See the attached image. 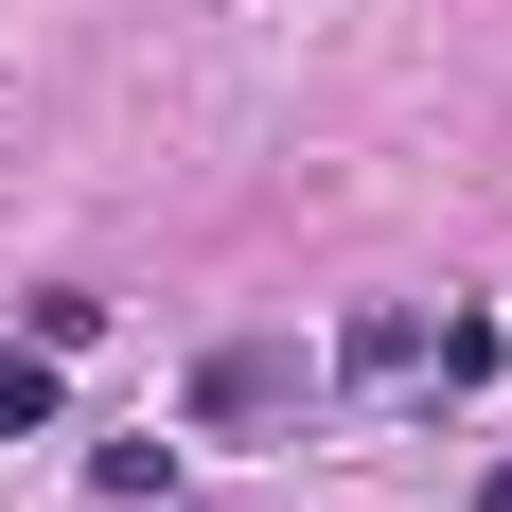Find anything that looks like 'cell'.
I'll list each match as a JSON object with an SVG mask.
<instances>
[{"mask_svg": "<svg viewBox=\"0 0 512 512\" xmlns=\"http://www.w3.org/2000/svg\"><path fill=\"white\" fill-rule=\"evenodd\" d=\"M318 371H301V336H230V354L195 371V424H265V407H301Z\"/></svg>", "mask_w": 512, "mask_h": 512, "instance_id": "cell-1", "label": "cell"}, {"mask_svg": "<svg viewBox=\"0 0 512 512\" xmlns=\"http://www.w3.org/2000/svg\"><path fill=\"white\" fill-rule=\"evenodd\" d=\"M336 371H371V389H389V371H424V301H371L354 336H336Z\"/></svg>", "mask_w": 512, "mask_h": 512, "instance_id": "cell-2", "label": "cell"}, {"mask_svg": "<svg viewBox=\"0 0 512 512\" xmlns=\"http://www.w3.org/2000/svg\"><path fill=\"white\" fill-rule=\"evenodd\" d=\"M18 336H36V354L71 371V354H89V336H106V301H89V283H36V318H18Z\"/></svg>", "mask_w": 512, "mask_h": 512, "instance_id": "cell-3", "label": "cell"}, {"mask_svg": "<svg viewBox=\"0 0 512 512\" xmlns=\"http://www.w3.org/2000/svg\"><path fill=\"white\" fill-rule=\"evenodd\" d=\"M36 424H53V354L18 336V354H0V442H36Z\"/></svg>", "mask_w": 512, "mask_h": 512, "instance_id": "cell-4", "label": "cell"}, {"mask_svg": "<svg viewBox=\"0 0 512 512\" xmlns=\"http://www.w3.org/2000/svg\"><path fill=\"white\" fill-rule=\"evenodd\" d=\"M477 512H512V460H495V477H477Z\"/></svg>", "mask_w": 512, "mask_h": 512, "instance_id": "cell-5", "label": "cell"}]
</instances>
